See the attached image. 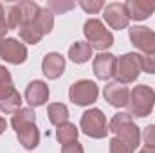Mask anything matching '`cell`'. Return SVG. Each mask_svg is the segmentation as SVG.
Returning a JSON list of instances; mask_svg holds the SVG:
<instances>
[{
	"instance_id": "cell-1",
	"label": "cell",
	"mask_w": 155,
	"mask_h": 153,
	"mask_svg": "<svg viewBox=\"0 0 155 153\" xmlns=\"http://www.w3.org/2000/svg\"><path fill=\"white\" fill-rule=\"evenodd\" d=\"M108 132L116 133L117 139H121L132 151H135L141 144V130L132 121V114H126V112L116 114L108 124Z\"/></svg>"
},
{
	"instance_id": "cell-2",
	"label": "cell",
	"mask_w": 155,
	"mask_h": 153,
	"mask_svg": "<svg viewBox=\"0 0 155 153\" xmlns=\"http://www.w3.org/2000/svg\"><path fill=\"white\" fill-rule=\"evenodd\" d=\"M83 33H85V38L88 40V45L96 50L103 52L114 45V34L97 18H88L83 25Z\"/></svg>"
},
{
	"instance_id": "cell-3",
	"label": "cell",
	"mask_w": 155,
	"mask_h": 153,
	"mask_svg": "<svg viewBox=\"0 0 155 153\" xmlns=\"http://www.w3.org/2000/svg\"><path fill=\"white\" fill-rule=\"evenodd\" d=\"M155 106V92L148 85H137L134 86V90L130 92V101H128V108L132 117H146L152 114Z\"/></svg>"
},
{
	"instance_id": "cell-4",
	"label": "cell",
	"mask_w": 155,
	"mask_h": 153,
	"mask_svg": "<svg viewBox=\"0 0 155 153\" xmlns=\"http://www.w3.org/2000/svg\"><path fill=\"white\" fill-rule=\"evenodd\" d=\"M79 128L85 135L92 137V139H105L108 135V124H107V117L99 108H90L81 115L79 121Z\"/></svg>"
},
{
	"instance_id": "cell-5",
	"label": "cell",
	"mask_w": 155,
	"mask_h": 153,
	"mask_svg": "<svg viewBox=\"0 0 155 153\" xmlns=\"http://www.w3.org/2000/svg\"><path fill=\"white\" fill-rule=\"evenodd\" d=\"M141 74V56L135 52H126L121 58H117V67H116V81L128 85L134 83Z\"/></svg>"
},
{
	"instance_id": "cell-6",
	"label": "cell",
	"mask_w": 155,
	"mask_h": 153,
	"mask_svg": "<svg viewBox=\"0 0 155 153\" xmlns=\"http://www.w3.org/2000/svg\"><path fill=\"white\" fill-rule=\"evenodd\" d=\"M99 96V88L94 81L90 79H79L76 83H72L71 90H69V97L71 101L78 106H88L92 105Z\"/></svg>"
},
{
	"instance_id": "cell-7",
	"label": "cell",
	"mask_w": 155,
	"mask_h": 153,
	"mask_svg": "<svg viewBox=\"0 0 155 153\" xmlns=\"http://www.w3.org/2000/svg\"><path fill=\"white\" fill-rule=\"evenodd\" d=\"M0 58L13 65H22L27 60V47L16 38H4L0 41Z\"/></svg>"
},
{
	"instance_id": "cell-8",
	"label": "cell",
	"mask_w": 155,
	"mask_h": 153,
	"mask_svg": "<svg viewBox=\"0 0 155 153\" xmlns=\"http://www.w3.org/2000/svg\"><path fill=\"white\" fill-rule=\"evenodd\" d=\"M128 34L135 49L143 50L144 54H155V31L144 25H134L128 29Z\"/></svg>"
},
{
	"instance_id": "cell-9",
	"label": "cell",
	"mask_w": 155,
	"mask_h": 153,
	"mask_svg": "<svg viewBox=\"0 0 155 153\" xmlns=\"http://www.w3.org/2000/svg\"><path fill=\"white\" fill-rule=\"evenodd\" d=\"M103 18L107 20V24L112 29H117V31L126 29L128 24H130V16H128L124 2H110V4H107L105 9H103Z\"/></svg>"
},
{
	"instance_id": "cell-10",
	"label": "cell",
	"mask_w": 155,
	"mask_h": 153,
	"mask_svg": "<svg viewBox=\"0 0 155 153\" xmlns=\"http://www.w3.org/2000/svg\"><path fill=\"white\" fill-rule=\"evenodd\" d=\"M116 67H117V58L110 52H99L92 61L94 74L101 81H107V79L116 76Z\"/></svg>"
},
{
	"instance_id": "cell-11",
	"label": "cell",
	"mask_w": 155,
	"mask_h": 153,
	"mask_svg": "<svg viewBox=\"0 0 155 153\" xmlns=\"http://www.w3.org/2000/svg\"><path fill=\"white\" fill-rule=\"evenodd\" d=\"M103 96H105V101H108V105H112L114 108L128 106V101H130L128 86L123 85V83H117V81H112L105 86Z\"/></svg>"
},
{
	"instance_id": "cell-12",
	"label": "cell",
	"mask_w": 155,
	"mask_h": 153,
	"mask_svg": "<svg viewBox=\"0 0 155 153\" xmlns=\"http://www.w3.org/2000/svg\"><path fill=\"white\" fill-rule=\"evenodd\" d=\"M25 101L31 106H41L49 101V86L45 81L35 79L27 85L25 88Z\"/></svg>"
},
{
	"instance_id": "cell-13",
	"label": "cell",
	"mask_w": 155,
	"mask_h": 153,
	"mask_svg": "<svg viewBox=\"0 0 155 153\" xmlns=\"http://www.w3.org/2000/svg\"><path fill=\"white\" fill-rule=\"evenodd\" d=\"M124 4H126L130 20H135V22L146 20L155 13V2H150V0H128Z\"/></svg>"
},
{
	"instance_id": "cell-14",
	"label": "cell",
	"mask_w": 155,
	"mask_h": 153,
	"mask_svg": "<svg viewBox=\"0 0 155 153\" xmlns=\"http://www.w3.org/2000/svg\"><path fill=\"white\" fill-rule=\"evenodd\" d=\"M15 132H16L18 142H20L25 150H35L40 144V130L36 128V122L22 124V126L15 128Z\"/></svg>"
},
{
	"instance_id": "cell-15",
	"label": "cell",
	"mask_w": 155,
	"mask_h": 153,
	"mask_svg": "<svg viewBox=\"0 0 155 153\" xmlns=\"http://www.w3.org/2000/svg\"><path fill=\"white\" fill-rule=\"evenodd\" d=\"M41 70L49 79H58L65 70V58L60 52H49L41 61Z\"/></svg>"
},
{
	"instance_id": "cell-16",
	"label": "cell",
	"mask_w": 155,
	"mask_h": 153,
	"mask_svg": "<svg viewBox=\"0 0 155 153\" xmlns=\"http://www.w3.org/2000/svg\"><path fill=\"white\" fill-rule=\"evenodd\" d=\"M22 96L16 88H11L4 94H0V110L4 114H9V115H15L22 106Z\"/></svg>"
},
{
	"instance_id": "cell-17",
	"label": "cell",
	"mask_w": 155,
	"mask_h": 153,
	"mask_svg": "<svg viewBox=\"0 0 155 153\" xmlns=\"http://www.w3.org/2000/svg\"><path fill=\"white\" fill-rule=\"evenodd\" d=\"M69 58L74 63H87L92 58V47L88 45V41H76L69 49Z\"/></svg>"
},
{
	"instance_id": "cell-18",
	"label": "cell",
	"mask_w": 155,
	"mask_h": 153,
	"mask_svg": "<svg viewBox=\"0 0 155 153\" xmlns=\"http://www.w3.org/2000/svg\"><path fill=\"white\" fill-rule=\"evenodd\" d=\"M47 117H49V122L58 128L60 124L67 122V119H69V108L63 103H51L49 108H47Z\"/></svg>"
},
{
	"instance_id": "cell-19",
	"label": "cell",
	"mask_w": 155,
	"mask_h": 153,
	"mask_svg": "<svg viewBox=\"0 0 155 153\" xmlns=\"http://www.w3.org/2000/svg\"><path fill=\"white\" fill-rule=\"evenodd\" d=\"M78 126L76 124H72V122H63V124H60L58 128H56V139H58V142H61L63 146L65 144H71V142H76L78 141Z\"/></svg>"
},
{
	"instance_id": "cell-20",
	"label": "cell",
	"mask_w": 155,
	"mask_h": 153,
	"mask_svg": "<svg viewBox=\"0 0 155 153\" xmlns=\"http://www.w3.org/2000/svg\"><path fill=\"white\" fill-rule=\"evenodd\" d=\"M18 33H20V38H22V41H24V43H31V45H36V43H40V40L45 36V34H43V33L38 29V25H36L35 22L22 25V27L18 29Z\"/></svg>"
},
{
	"instance_id": "cell-21",
	"label": "cell",
	"mask_w": 155,
	"mask_h": 153,
	"mask_svg": "<svg viewBox=\"0 0 155 153\" xmlns=\"http://www.w3.org/2000/svg\"><path fill=\"white\" fill-rule=\"evenodd\" d=\"M35 24L38 25V29L43 33V34H49L54 27V13L47 7H40L38 15L35 18Z\"/></svg>"
},
{
	"instance_id": "cell-22",
	"label": "cell",
	"mask_w": 155,
	"mask_h": 153,
	"mask_svg": "<svg viewBox=\"0 0 155 153\" xmlns=\"http://www.w3.org/2000/svg\"><path fill=\"white\" fill-rule=\"evenodd\" d=\"M29 122H36V114L31 108H20L11 119V126L18 128L22 124H29Z\"/></svg>"
},
{
	"instance_id": "cell-23",
	"label": "cell",
	"mask_w": 155,
	"mask_h": 153,
	"mask_svg": "<svg viewBox=\"0 0 155 153\" xmlns=\"http://www.w3.org/2000/svg\"><path fill=\"white\" fill-rule=\"evenodd\" d=\"M79 7L88 15H96L101 9H105V4L101 0H79Z\"/></svg>"
},
{
	"instance_id": "cell-24",
	"label": "cell",
	"mask_w": 155,
	"mask_h": 153,
	"mask_svg": "<svg viewBox=\"0 0 155 153\" xmlns=\"http://www.w3.org/2000/svg\"><path fill=\"white\" fill-rule=\"evenodd\" d=\"M11 88H15L11 72H9L4 65H0V94H4V92H7V90H11Z\"/></svg>"
},
{
	"instance_id": "cell-25",
	"label": "cell",
	"mask_w": 155,
	"mask_h": 153,
	"mask_svg": "<svg viewBox=\"0 0 155 153\" xmlns=\"http://www.w3.org/2000/svg\"><path fill=\"white\" fill-rule=\"evenodd\" d=\"M74 7H76L74 2H58V0H51V2L47 4V9H51L54 15H58V13H65V11H71V9H74Z\"/></svg>"
},
{
	"instance_id": "cell-26",
	"label": "cell",
	"mask_w": 155,
	"mask_h": 153,
	"mask_svg": "<svg viewBox=\"0 0 155 153\" xmlns=\"http://www.w3.org/2000/svg\"><path fill=\"white\" fill-rule=\"evenodd\" d=\"M141 56V70L155 74V54H139Z\"/></svg>"
},
{
	"instance_id": "cell-27",
	"label": "cell",
	"mask_w": 155,
	"mask_h": 153,
	"mask_svg": "<svg viewBox=\"0 0 155 153\" xmlns=\"http://www.w3.org/2000/svg\"><path fill=\"white\" fill-rule=\"evenodd\" d=\"M110 153H134L121 139L117 137H112L110 139Z\"/></svg>"
},
{
	"instance_id": "cell-28",
	"label": "cell",
	"mask_w": 155,
	"mask_h": 153,
	"mask_svg": "<svg viewBox=\"0 0 155 153\" xmlns=\"http://www.w3.org/2000/svg\"><path fill=\"white\" fill-rule=\"evenodd\" d=\"M7 31H9V25H7V15H5L4 5L0 4V41L5 38Z\"/></svg>"
},
{
	"instance_id": "cell-29",
	"label": "cell",
	"mask_w": 155,
	"mask_h": 153,
	"mask_svg": "<svg viewBox=\"0 0 155 153\" xmlns=\"http://www.w3.org/2000/svg\"><path fill=\"white\" fill-rule=\"evenodd\" d=\"M143 139H144V144H146V146H150V148H155V124H150V126H146Z\"/></svg>"
},
{
	"instance_id": "cell-30",
	"label": "cell",
	"mask_w": 155,
	"mask_h": 153,
	"mask_svg": "<svg viewBox=\"0 0 155 153\" xmlns=\"http://www.w3.org/2000/svg\"><path fill=\"white\" fill-rule=\"evenodd\" d=\"M61 153H85V150H83L81 142H79V141H76V142L65 144V146L61 148Z\"/></svg>"
},
{
	"instance_id": "cell-31",
	"label": "cell",
	"mask_w": 155,
	"mask_h": 153,
	"mask_svg": "<svg viewBox=\"0 0 155 153\" xmlns=\"http://www.w3.org/2000/svg\"><path fill=\"white\" fill-rule=\"evenodd\" d=\"M5 130H7V121H5V119H4V117L0 115V135H2V133H4Z\"/></svg>"
},
{
	"instance_id": "cell-32",
	"label": "cell",
	"mask_w": 155,
	"mask_h": 153,
	"mask_svg": "<svg viewBox=\"0 0 155 153\" xmlns=\"http://www.w3.org/2000/svg\"><path fill=\"white\" fill-rule=\"evenodd\" d=\"M139 153H155V148H150V146H144V148H141Z\"/></svg>"
}]
</instances>
